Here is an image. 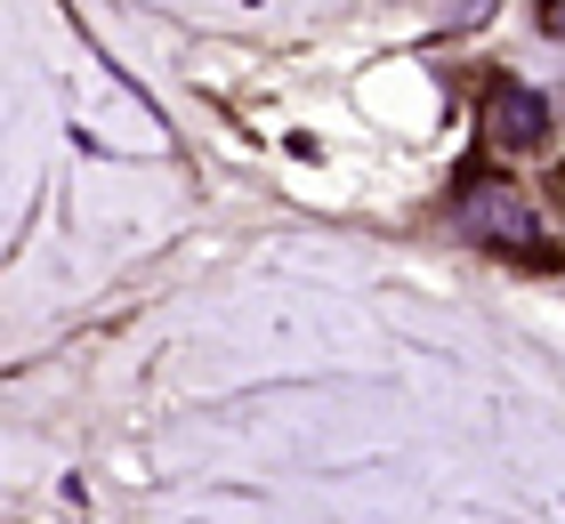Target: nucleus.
Listing matches in <instances>:
<instances>
[{"mask_svg":"<svg viewBox=\"0 0 565 524\" xmlns=\"http://www.w3.org/2000/svg\"><path fill=\"white\" fill-rule=\"evenodd\" d=\"M452 226L484 250H518V258H550V234H542V202L509 178H460L452 194Z\"/></svg>","mask_w":565,"mask_h":524,"instance_id":"f257e3e1","label":"nucleus"},{"mask_svg":"<svg viewBox=\"0 0 565 524\" xmlns=\"http://www.w3.org/2000/svg\"><path fill=\"white\" fill-rule=\"evenodd\" d=\"M484 138L493 146H542L550 138V97L525 89V82H501L484 97Z\"/></svg>","mask_w":565,"mask_h":524,"instance_id":"f03ea898","label":"nucleus"},{"mask_svg":"<svg viewBox=\"0 0 565 524\" xmlns=\"http://www.w3.org/2000/svg\"><path fill=\"white\" fill-rule=\"evenodd\" d=\"M542 24H550V41H565V0H542Z\"/></svg>","mask_w":565,"mask_h":524,"instance_id":"7ed1b4c3","label":"nucleus"}]
</instances>
